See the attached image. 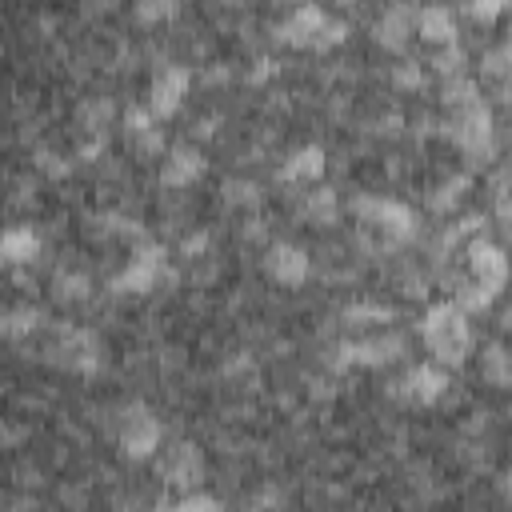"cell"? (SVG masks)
<instances>
[{
  "mask_svg": "<svg viewBox=\"0 0 512 512\" xmlns=\"http://www.w3.org/2000/svg\"><path fill=\"white\" fill-rule=\"evenodd\" d=\"M392 84H396L400 92H420V88H424V68H420L416 60H404V64L392 68Z\"/></svg>",
  "mask_w": 512,
  "mask_h": 512,
  "instance_id": "35",
  "label": "cell"
},
{
  "mask_svg": "<svg viewBox=\"0 0 512 512\" xmlns=\"http://www.w3.org/2000/svg\"><path fill=\"white\" fill-rule=\"evenodd\" d=\"M208 248H212V236L200 228V232H188L184 240H180V256L184 260H200V256H208Z\"/></svg>",
  "mask_w": 512,
  "mask_h": 512,
  "instance_id": "37",
  "label": "cell"
},
{
  "mask_svg": "<svg viewBox=\"0 0 512 512\" xmlns=\"http://www.w3.org/2000/svg\"><path fill=\"white\" fill-rule=\"evenodd\" d=\"M324 168H328L324 148H320V144H300V148L288 152V160L280 164L276 180H280V184H316V180L324 176Z\"/></svg>",
  "mask_w": 512,
  "mask_h": 512,
  "instance_id": "16",
  "label": "cell"
},
{
  "mask_svg": "<svg viewBox=\"0 0 512 512\" xmlns=\"http://www.w3.org/2000/svg\"><path fill=\"white\" fill-rule=\"evenodd\" d=\"M504 8H508V0H468L464 4V16L472 24H492V20L504 16Z\"/></svg>",
  "mask_w": 512,
  "mask_h": 512,
  "instance_id": "34",
  "label": "cell"
},
{
  "mask_svg": "<svg viewBox=\"0 0 512 512\" xmlns=\"http://www.w3.org/2000/svg\"><path fill=\"white\" fill-rule=\"evenodd\" d=\"M160 436H164V428H160V420L144 408V404H128L124 412H120V424H116V444H120V456L124 460H152L156 456V448H160Z\"/></svg>",
  "mask_w": 512,
  "mask_h": 512,
  "instance_id": "6",
  "label": "cell"
},
{
  "mask_svg": "<svg viewBox=\"0 0 512 512\" xmlns=\"http://www.w3.org/2000/svg\"><path fill=\"white\" fill-rule=\"evenodd\" d=\"M464 256H468V276L472 280H480V284H488L496 292L504 288V280H508V256H504V248L496 240H488L480 232V236H472L464 244Z\"/></svg>",
  "mask_w": 512,
  "mask_h": 512,
  "instance_id": "11",
  "label": "cell"
},
{
  "mask_svg": "<svg viewBox=\"0 0 512 512\" xmlns=\"http://www.w3.org/2000/svg\"><path fill=\"white\" fill-rule=\"evenodd\" d=\"M40 248H44V240L32 224H12L0 232V268H24L40 256Z\"/></svg>",
  "mask_w": 512,
  "mask_h": 512,
  "instance_id": "15",
  "label": "cell"
},
{
  "mask_svg": "<svg viewBox=\"0 0 512 512\" xmlns=\"http://www.w3.org/2000/svg\"><path fill=\"white\" fill-rule=\"evenodd\" d=\"M420 340L428 348V356L444 368H460L468 356H472V324L468 316L452 304V300H440V304H428L424 316H420Z\"/></svg>",
  "mask_w": 512,
  "mask_h": 512,
  "instance_id": "1",
  "label": "cell"
},
{
  "mask_svg": "<svg viewBox=\"0 0 512 512\" xmlns=\"http://www.w3.org/2000/svg\"><path fill=\"white\" fill-rule=\"evenodd\" d=\"M444 136L468 156V160H488L496 148V124H492V108L484 100L456 108L444 124Z\"/></svg>",
  "mask_w": 512,
  "mask_h": 512,
  "instance_id": "3",
  "label": "cell"
},
{
  "mask_svg": "<svg viewBox=\"0 0 512 512\" xmlns=\"http://www.w3.org/2000/svg\"><path fill=\"white\" fill-rule=\"evenodd\" d=\"M52 296H56L60 304H80V300L92 296V280H88L84 272H56V280H52Z\"/></svg>",
  "mask_w": 512,
  "mask_h": 512,
  "instance_id": "26",
  "label": "cell"
},
{
  "mask_svg": "<svg viewBox=\"0 0 512 512\" xmlns=\"http://www.w3.org/2000/svg\"><path fill=\"white\" fill-rule=\"evenodd\" d=\"M268 4H300V0H268Z\"/></svg>",
  "mask_w": 512,
  "mask_h": 512,
  "instance_id": "41",
  "label": "cell"
},
{
  "mask_svg": "<svg viewBox=\"0 0 512 512\" xmlns=\"http://www.w3.org/2000/svg\"><path fill=\"white\" fill-rule=\"evenodd\" d=\"M440 76H456V72H464V48H460V40H452V44H440L436 48V56L428 60Z\"/></svg>",
  "mask_w": 512,
  "mask_h": 512,
  "instance_id": "30",
  "label": "cell"
},
{
  "mask_svg": "<svg viewBox=\"0 0 512 512\" xmlns=\"http://www.w3.org/2000/svg\"><path fill=\"white\" fill-rule=\"evenodd\" d=\"M264 272L280 288H300L312 276V256L292 240H272L264 248Z\"/></svg>",
  "mask_w": 512,
  "mask_h": 512,
  "instance_id": "8",
  "label": "cell"
},
{
  "mask_svg": "<svg viewBox=\"0 0 512 512\" xmlns=\"http://www.w3.org/2000/svg\"><path fill=\"white\" fill-rule=\"evenodd\" d=\"M408 352V336L404 332H376V336H360V340H344L336 344L332 364L336 368H388L396 360H404Z\"/></svg>",
  "mask_w": 512,
  "mask_h": 512,
  "instance_id": "5",
  "label": "cell"
},
{
  "mask_svg": "<svg viewBox=\"0 0 512 512\" xmlns=\"http://www.w3.org/2000/svg\"><path fill=\"white\" fill-rule=\"evenodd\" d=\"M188 88H192V68H188V64H164V68L152 76V84H148V104H144V108H148L156 120H168V116L180 112Z\"/></svg>",
  "mask_w": 512,
  "mask_h": 512,
  "instance_id": "7",
  "label": "cell"
},
{
  "mask_svg": "<svg viewBox=\"0 0 512 512\" xmlns=\"http://www.w3.org/2000/svg\"><path fill=\"white\" fill-rule=\"evenodd\" d=\"M32 164L48 176V180H64L68 172H72V160H64L60 152H52V148H40L36 156H32Z\"/></svg>",
  "mask_w": 512,
  "mask_h": 512,
  "instance_id": "33",
  "label": "cell"
},
{
  "mask_svg": "<svg viewBox=\"0 0 512 512\" xmlns=\"http://www.w3.org/2000/svg\"><path fill=\"white\" fill-rule=\"evenodd\" d=\"M344 40H348V24L336 20V16H328L324 28H320V36H316V44H312V52H332V48H340Z\"/></svg>",
  "mask_w": 512,
  "mask_h": 512,
  "instance_id": "31",
  "label": "cell"
},
{
  "mask_svg": "<svg viewBox=\"0 0 512 512\" xmlns=\"http://www.w3.org/2000/svg\"><path fill=\"white\" fill-rule=\"evenodd\" d=\"M392 392H396L400 400H408V404L428 408V404L444 400V392H448V368H444V364H436V360H424V364L408 368V372L396 380V388H392Z\"/></svg>",
  "mask_w": 512,
  "mask_h": 512,
  "instance_id": "9",
  "label": "cell"
},
{
  "mask_svg": "<svg viewBox=\"0 0 512 512\" xmlns=\"http://www.w3.org/2000/svg\"><path fill=\"white\" fill-rule=\"evenodd\" d=\"M176 508H180V512H192V508H220V500H216V496H200V492H184V496L176 500Z\"/></svg>",
  "mask_w": 512,
  "mask_h": 512,
  "instance_id": "39",
  "label": "cell"
},
{
  "mask_svg": "<svg viewBox=\"0 0 512 512\" xmlns=\"http://www.w3.org/2000/svg\"><path fill=\"white\" fill-rule=\"evenodd\" d=\"M324 20H328V8H324V4H316V0H300V4H292L288 20L276 24V44H288V48H312L316 36H320V28H324Z\"/></svg>",
  "mask_w": 512,
  "mask_h": 512,
  "instance_id": "10",
  "label": "cell"
},
{
  "mask_svg": "<svg viewBox=\"0 0 512 512\" xmlns=\"http://www.w3.org/2000/svg\"><path fill=\"white\" fill-rule=\"evenodd\" d=\"M280 72V64L276 60H256V68L248 72V84H264V80H272Z\"/></svg>",
  "mask_w": 512,
  "mask_h": 512,
  "instance_id": "40",
  "label": "cell"
},
{
  "mask_svg": "<svg viewBox=\"0 0 512 512\" xmlns=\"http://www.w3.org/2000/svg\"><path fill=\"white\" fill-rule=\"evenodd\" d=\"M412 16H416V8H412L408 0L388 4V8L376 16V24H372V40H376V48L400 56V52L408 48V40H412Z\"/></svg>",
  "mask_w": 512,
  "mask_h": 512,
  "instance_id": "13",
  "label": "cell"
},
{
  "mask_svg": "<svg viewBox=\"0 0 512 512\" xmlns=\"http://www.w3.org/2000/svg\"><path fill=\"white\" fill-rule=\"evenodd\" d=\"M220 200H224L228 208H256V204H260V188H256L252 180H224Z\"/></svg>",
  "mask_w": 512,
  "mask_h": 512,
  "instance_id": "29",
  "label": "cell"
},
{
  "mask_svg": "<svg viewBox=\"0 0 512 512\" xmlns=\"http://www.w3.org/2000/svg\"><path fill=\"white\" fill-rule=\"evenodd\" d=\"M412 32H416L424 44H432V48L452 44V40H456V16H452L448 4H424V8L412 16Z\"/></svg>",
  "mask_w": 512,
  "mask_h": 512,
  "instance_id": "18",
  "label": "cell"
},
{
  "mask_svg": "<svg viewBox=\"0 0 512 512\" xmlns=\"http://www.w3.org/2000/svg\"><path fill=\"white\" fill-rule=\"evenodd\" d=\"M128 144H132V152H136V156H160V152H164V128H160V124H152V128H144V132L128 136Z\"/></svg>",
  "mask_w": 512,
  "mask_h": 512,
  "instance_id": "32",
  "label": "cell"
},
{
  "mask_svg": "<svg viewBox=\"0 0 512 512\" xmlns=\"http://www.w3.org/2000/svg\"><path fill=\"white\" fill-rule=\"evenodd\" d=\"M396 320V308L392 304H380V300H356L344 308V324L348 328H388Z\"/></svg>",
  "mask_w": 512,
  "mask_h": 512,
  "instance_id": "22",
  "label": "cell"
},
{
  "mask_svg": "<svg viewBox=\"0 0 512 512\" xmlns=\"http://www.w3.org/2000/svg\"><path fill=\"white\" fill-rule=\"evenodd\" d=\"M300 216H304L312 228H332V224L340 220V196H336V188L320 184V188L304 192V200H300Z\"/></svg>",
  "mask_w": 512,
  "mask_h": 512,
  "instance_id": "19",
  "label": "cell"
},
{
  "mask_svg": "<svg viewBox=\"0 0 512 512\" xmlns=\"http://www.w3.org/2000/svg\"><path fill=\"white\" fill-rule=\"evenodd\" d=\"M480 372H484L496 388H508L512 372H508V352H504V344H500V340H492V344L480 352Z\"/></svg>",
  "mask_w": 512,
  "mask_h": 512,
  "instance_id": "28",
  "label": "cell"
},
{
  "mask_svg": "<svg viewBox=\"0 0 512 512\" xmlns=\"http://www.w3.org/2000/svg\"><path fill=\"white\" fill-rule=\"evenodd\" d=\"M120 120H124V136H136V132L152 128V124H160L148 108H136V104H132V108H124V112H120Z\"/></svg>",
  "mask_w": 512,
  "mask_h": 512,
  "instance_id": "36",
  "label": "cell"
},
{
  "mask_svg": "<svg viewBox=\"0 0 512 512\" xmlns=\"http://www.w3.org/2000/svg\"><path fill=\"white\" fill-rule=\"evenodd\" d=\"M160 276H168V252H164V244H156V240H140L136 248H132V256H128V264L112 276V292L116 296H148L156 284H160Z\"/></svg>",
  "mask_w": 512,
  "mask_h": 512,
  "instance_id": "4",
  "label": "cell"
},
{
  "mask_svg": "<svg viewBox=\"0 0 512 512\" xmlns=\"http://www.w3.org/2000/svg\"><path fill=\"white\" fill-rule=\"evenodd\" d=\"M204 168H208V160H204V152L200 148H192V144H172L168 152H164V160H160V172H156V180H160V188H192L200 176H204Z\"/></svg>",
  "mask_w": 512,
  "mask_h": 512,
  "instance_id": "12",
  "label": "cell"
},
{
  "mask_svg": "<svg viewBox=\"0 0 512 512\" xmlns=\"http://www.w3.org/2000/svg\"><path fill=\"white\" fill-rule=\"evenodd\" d=\"M176 12H180V0H136V4H132V20L144 24V28L168 24Z\"/></svg>",
  "mask_w": 512,
  "mask_h": 512,
  "instance_id": "27",
  "label": "cell"
},
{
  "mask_svg": "<svg viewBox=\"0 0 512 512\" xmlns=\"http://www.w3.org/2000/svg\"><path fill=\"white\" fill-rule=\"evenodd\" d=\"M40 324H44V308H36V304H16V308H4L0 312V336L4 340H24Z\"/></svg>",
  "mask_w": 512,
  "mask_h": 512,
  "instance_id": "21",
  "label": "cell"
},
{
  "mask_svg": "<svg viewBox=\"0 0 512 512\" xmlns=\"http://www.w3.org/2000/svg\"><path fill=\"white\" fill-rule=\"evenodd\" d=\"M352 212L360 220L364 232H376L380 244L400 248L416 236V212L404 200H388V196H360L352 200Z\"/></svg>",
  "mask_w": 512,
  "mask_h": 512,
  "instance_id": "2",
  "label": "cell"
},
{
  "mask_svg": "<svg viewBox=\"0 0 512 512\" xmlns=\"http://www.w3.org/2000/svg\"><path fill=\"white\" fill-rule=\"evenodd\" d=\"M56 348L64 352L60 364L72 368V372H96L100 360H104L100 340H96L92 332H84V328H72V324H64V328L56 332Z\"/></svg>",
  "mask_w": 512,
  "mask_h": 512,
  "instance_id": "14",
  "label": "cell"
},
{
  "mask_svg": "<svg viewBox=\"0 0 512 512\" xmlns=\"http://www.w3.org/2000/svg\"><path fill=\"white\" fill-rule=\"evenodd\" d=\"M204 476V456L192 440H180L176 448H168L164 456V480L176 484V488H196Z\"/></svg>",
  "mask_w": 512,
  "mask_h": 512,
  "instance_id": "17",
  "label": "cell"
},
{
  "mask_svg": "<svg viewBox=\"0 0 512 512\" xmlns=\"http://www.w3.org/2000/svg\"><path fill=\"white\" fill-rule=\"evenodd\" d=\"M508 44H500V48H492L488 56H484V64H480V72L484 76H496V80H504V72H508Z\"/></svg>",
  "mask_w": 512,
  "mask_h": 512,
  "instance_id": "38",
  "label": "cell"
},
{
  "mask_svg": "<svg viewBox=\"0 0 512 512\" xmlns=\"http://www.w3.org/2000/svg\"><path fill=\"white\" fill-rule=\"evenodd\" d=\"M496 288H488V284H480V280H464V284H456V296H452V304L464 312V316H476V312H488L492 304H496Z\"/></svg>",
  "mask_w": 512,
  "mask_h": 512,
  "instance_id": "25",
  "label": "cell"
},
{
  "mask_svg": "<svg viewBox=\"0 0 512 512\" xmlns=\"http://www.w3.org/2000/svg\"><path fill=\"white\" fill-rule=\"evenodd\" d=\"M476 100H484V96H480V84H476V76H468V72L444 76V88H440V104H444L448 112H456V108H468V104H476Z\"/></svg>",
  "mask_w": 512,
  "mask_h": 512,
  "instance_id": "24",
  "label": "cell"
},
{
  "mask_svg": "<svg viewBox=\"0 0 512 512\" xmlns=\"http://www.w3.org/2000/svg\"><path fill=\"white\" fill-rule=\"evenodd\" d=\"M472 188V176L468 172H452L448 180H440L436 188H428V196H424V204H428V212H436V216H448L460 200H464V192Z\"/></svg>",
  "mask_w": 512,
  "mask_h": 512,
  "instance_id": "20",
  "label": "cell"
},
{
  "mask_svg": "<svg viewBox=\"0 0 512 512\" xmlns=\"http://www.w3.org/2000/svg\"><path fill=\"white\" fill-rule=\"evenodd\" d=\"M112 120H116V104L108 96H88L76 108V128L80 132H108Z\"/></svg>",
  "mask_w": 512,
  "mask_h": 512,
  "instance_id": "23",
  "label": "cell"
}]
</instances>
